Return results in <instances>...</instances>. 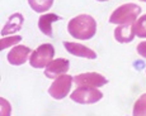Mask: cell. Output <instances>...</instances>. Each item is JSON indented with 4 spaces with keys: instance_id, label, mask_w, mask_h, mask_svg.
<instances>
[{
    "instance_id": "cell-1",
    "label": "cell",
    "mask_w": 146,
    "mask_h": 116,
    "mask_svg": "<svg viewBox=\"0 0 146 116\" xmlns=\"http://www.w3.org/2000/svg\"><path fill=\"white\" fill-rule=\"evenodd\" d=\"M67 30L72 38L81 40L90 39L97 32V22L93 16L88 14H80L69 22Z\"/></svg>"
},
{
    "instance_id": "cell-2",
    "label": "cell",
    "mask_w": 146,
    "mask_h": 116,
    "mask_svg": "<svg viewBox=\"0 0 146 116\" xmlns=\"http://www.w3.org/2000/svg\"><path fill=\"white\" fill-rule=\"evenodd\" d=\"M141 13V8L137 4H123L118 7L109 16V23L125 25V24H133L136 22L137 16Z\"/></svg>"
},
{
    "instance_id": "cell-3",
    "label": "cell",
    "mask_w": 146,
    "mask_h": 116,
    "mask_svg": "<svg viewBox=\"0 0 146 116\" xmlns=\"http://www.w3.org/2000/svg\"><path fill=\"white\" fill-rule=\"evenodd\" d=\"M53 56H55V48H53L52 44H41L36 51L32 52V54L29 57V65L33 68L47 67L48 63L52 61Z\"/></svg>"
},
{
    "instance_id": "cell-4",
    "label": "cell",
    "mask_w": 146,
    "mask_h": 116,
    "mask_svg": "<svg viewBox=\"0 0 146 116\" xmlns=\"http://www.w3.org/2000/svg\"><path fill=\"white\" fill-rule=\"evenodd\" d=\"M70 98L72 101L78 102V104H83V105H90L95 104L99 100L103 98V93L99 90L93 87H88V86H81L78 87L74 92L70 95Z\"/></svg>"
},
{
    "instance_id": "cell-5",
    "label": "cell",
    "mask_w": 146,
    "mask_h": 116,
    "mask_svg": "<svg viewBox=\"0 0 146 116\" xmlns=\"http://www.w3.org/2000/svg\"><path fill=\"white\" fill-rule=\"evenodd\" d=\"M72 82H74V77L69 74H62L57 77L48 88V95L55 100H62L69 95Z\"/></svg>"
},
{
    "instance_id": "cell-6",
    "label": "cell",
    "mask_w": 146,
    "mask_h": 116,
    "mask_svg": "<svg viewBox=\"0 0 146 116\" xmlns=\"http://www.w3.org/2000/svg\"><path fill=\"white\" fill-rule=\"evenodd\" d=\"M74 82L78 85V87L88 86V87H100L108 83V80L104 76L95 72L81 73L74 77Z\"/></svg>"
},
{
    "instance_id": "cell-7",
    "label": "cell",
    "mask_w": 146,
    "mask_h": 116,
    "mask_svg": "<svg viewBox=\"0 0 146 116\" xmlns=\"http://www.w3.org/2000/svg\"><path fill=\"white\" fill-rule=\"evenodd\" d=\"M70 67V62L67 59L64 58H57V59H53L48 63L46 68H44V74L48 78H57V77L65 74L69 71Z\"/></svg>"
},
{
    "instance_id": "cell-8",
    "label": "cell",
    "mask_w": 146,
    "mask_h": 116,
    "mask_svg": "<svg viewBox=\"0 0 146 116\" xmlns=\"http://www.w3.org/2000/svg\"><path fill=\"white\" fill-rule=\"evenodd\" d=\"M31 53V48L26 46H14L12 51L8 53L7 59L13 66H22L27 62L28 54Z\"/></svg>"
},
{
    "instance_id": "cell-9",
    "label": "cell",
    "mask_w": 146,
    "mask_h": 116,
    "mask_svg": "<svg viewBox=\"0 0 146 116\" xmlns=\"http://www.w3.org/2000/svg\"><path fill=\"white\" fill-rule=\"evenodd\" d=\"M64 47L70 54H74L76 57H83L88 58V59H95L97 58V53L92 51L90 48L83 46L80 43H74V42H64Z\"/></svg>"
},
{
    "instance_id": "cell-10",
    "label": "cell",
    "mask_w": 146,
    "mask_h": 116,
    "mask_svg": "<svg viewBox=\"0 0 146 116\" xmlns=\"http://www.w3.org/2000/svg\"><path fill=\"white\" fill-rule=\"evenodd\" d=\"M23 22H24V18L21 13L12 14L9 16V19H8L7 24L4 25V28L1 29V37H5V35H9L18 32L22 28V25H23Z\"/></svg>"
},
{
    "instance_id": "cell-11",
    "label": "cell",
    "mask_w": 146,
    "mask_h": 116,
    "mask_svg": "<svg viewBox=\"0 0 146 116\" xmlns=\"http://www.w3.org/2000/svg\"><path fill=\"white\" fill-rule=\"evenodd\" d=\"M135 25L132 24H125V25H118V28L114 30V38L119 43H130L133 40L135 37Z\"/></svg>"
},
{
    "instance_id": "cell-12",
    "label": "cell",
    "mask_w": 146,
    "mask_h": 116,
    "mask_svg": "<svg viewBox=\"0 0 146 116\" xmlns=\"http://www.w3.org/2000/svg\"><path fill=\"white\" fill-rule=\"evenodd\" d=\"M61 16L56 14H43L38 19V28L44 35L47 37H52V23L53 22L61 20Z\"/></svg>"
},
{
    "instance_id": "cell-13",
    "label": "cell",
    "mask_w": 146,
    "mask_h": 116,
    "mask_svg": "<svg viewBox=\"0 0 146 116\" xmlns=\"http://www.w3.org/2000/svg\"><path fill=\"white\" fill-rule=\"evenodd\" d=\"M28 4L36 13H44L52 7L53 0H28Z\"/></svg>"
},
{
    "instance_id": "cell-14",
    "label": "cell",
    "mask_w": 146,
    "mask_h": 116,
    "mask_svg": "<svg viewBox=\"0 0 146 116\" xmlns=\"http://www.w3.org/2000/svg\"><path fill=\"white\" fill-rule=\"evenodd\" d=\"M132 116H146V93L141 95L135 102Z\"/></svg>"
},
{
    "instance_id": "cell-15",
    "label": "cell",
    "mask_w": 146,
    "mask_h": 116,
    "mask_svg": "<svg viewBox=\"0 0 146 116\" xmlns=\"http://www.w3.org/2000/svg\"><path fill=\"white\" fill-rule=\"evenodd\" d=\"M135 33L137 37L146 38V14L139 18L135 23Z\"/></svg>"
},
{
    "instance_id": "cell-16",
    "label": "cell",
    "mask_w": 146,
    "mask_h": 116,
    "mask_svg": "<svg viewBox=\"0 0 146 116\" xmlns=\"http://www.w3.org/2000/svg\"><path fill=\"white\" fill-rule=\"evenodd\" d=\"M21 40H22L21 35H14V37H8V38L3 37L1 39H0V49H1V51H4L5 48H9V47L18 44Z\"/></svg>"
},
{
    "instance_id": "cell-17",
    "label": "cell",
    "mask_w": 146,
    "mask_h": 116,
    "mask_svg": "<svg viewBox=\"0 0 146 116\" xmlns=\"http://www.w3.org/2000/svg\"><path fill=\"white\" fill-rule=\"evenodd\" d=\"M0 105H1V114L0 116H10L12 114V106H10V104L5 100L4 97L0 98Z\"/></svg>"
},
{
    "instance_id": "cell-18",
    "label": "cell",
    "mask_w": 146,
    "mask_h": 116,
    "mask_svg": "<svg viewBox=\"0 0 146 116\" xmlns=\"http://www.w3.org/2000/svg\"><path fill=\"white\" fill-rule=\"evenodd\" d=\"M136 51L142 58H146V42H141V43L137 44Z\"/></svg>"
},
{
    "instance_id": "cell-19",
    "label": "cell",
    "mask_w": 146,
    "mask_h": 116,
    "mask_svg": "<svg viewBox=\"0 0 146 116\" xmlns=\"http://www.w3.org/2000/svg\"><path fill=\"white\" fill-rule=\"evenodd\" d=\"M97 1H107V0H97Z\"/></svg>"
},
{
    "instance_id": "cell-20",
    "label": "cell",
    "mask_w": 146,
    "mask_h": 116,
    "mask_svg": "<svg viewBox=\"0 0 146 116\" xmlns=\"http://www.w3.org/2000/svg\"><path fill=\"white\" fill-rule=\"evenodd\" d=\"M141 1H146V0H141Z\"/></svg>"
}]
</instances>
